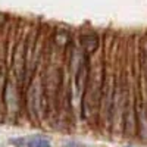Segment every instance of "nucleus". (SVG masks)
Instances as JSON below:
<instances>
[{"label":"nucleus","mask_w":147,"mask_h":147,"mask_svg":"<svg viewBox=\"0 0 147 147\" xmlns=\"http://www.w3.org/2000/svg\"><path fill=\"white\" fill-rule=\"evenodd\" d=\"M13 146L19 147H50V141L44 136H28V137H19L10 140Z\"/></svg>","instance_id":"1"},{"label":"nucleus","mask_w":147,"mask_h":147,"mask_svg":"<svg viewBox=\"0 0 147 147\" xmlns=\"http://www.w3.org/2000/svg\"><path fill=\"white\" fill-rule=\"evenodd\" d=\"M81 44H82V47H84L88 53H91V52H94L96 49H97V44H99V41H97V37H96V35L90 34V35H82Z\"/></svg>","instance_id":"2"}]
</instances>
